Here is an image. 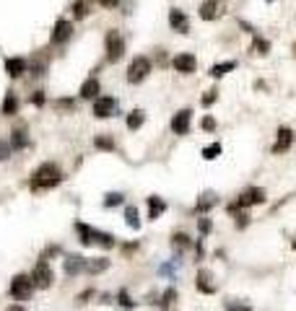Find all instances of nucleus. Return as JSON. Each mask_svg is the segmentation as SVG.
<instances>
[{
	"mask_svg": "<svg viewBox=\"0 0 296 311\" xmlns=\"http://www.w3.org/2000/svg\"><path fill=\"white\" fill-rule=\"evenodd\" d=\"M62 182V171L57 164H42L34 174H31V189H52Z\"/></svg>",
	"mask_w": 296,
	"mask_h": 311,
	"instance_id": "obj_1",
	"label": "nucleus"
},
{
	"mask_svg": "<svg viewBox=\"0 0 296 311\" xmlns=\"http://www.w3.org/2000/svg\"><path fill=\"white\" fill-rule=\"evenodd\" d=\"M34 280L29 278V275H16L13 280H11V296L16 298V301H29L31 298V293H34Z\"/></svg>",
	"mask_w": 296,
	"mask_h": 311,
	"instance_id": "obj_2",
	"label": "nucleus"
},
{
	"mask_svg": "<svg viewBox=\"0 0 296 311\" xmlns=\"http://www.w3.org/2000/svg\"><path fill=\"white\" fill-rule=\"evenodd\" d=\"M148 73H151V60L148 57H133V62H130V68H127V83H143L146 78H148Z\"/></svg>",
	"mask_w": 296,
	"mask_h": 311,
	"instance_id": "obj_3",
	"label": "nucleus"
},
{
	"mask_svg": "<svg viewBox=\"0 0 296 311\" xmlns=\"http://www.w3.org/2000/svg\"><path fill=\"white\" fill-rule=\"evenodd\" d=\"M265 203V189H260V187H249V189H244L239 197H237V203L229 208V210H237V208H252V205H262Z\"/></svg>",
	"mask_w": 296,
	"mask_h": 311,
	"instance_id": "obj_4",
	"label": "nucleus"
},
{
	"mask_svg": "<svg viewBox=\"0 0 296 311\" xmlns=\"http://www.w3.org/2000/svg\"><path fill=\"white\" fill-rule=\"evenodd\" d=\"M104 44H107V62H117L125 55V39L117 31H109Z\"/></svg>",
	"mask_w": 296,
	"mask_h": 311,
	"instance_id": "obj_5",
	"label": "nucleus"
},
{
	"mask_svg": "<svg viewBox=\"0 0 296 311\" xmlns=\"http://www.w3.org/2000/svg\"><path fill=\"white\" fill-rule=\"evenodd\" d=\"M112 114H117V99L115 96H99V99H94V117L96 120H109Z\"/></svg>",
	"mask_w": 296,
	"mask_h": 311,
	"instance_id": "obj_6",
	"label": "nucleus"
},
{
	"mask_svg": "<svg viewBox=\"0 0 296 311\" xmlns=\"http://www.w3.org/2000/svg\"><path fill=\"white\" fill-rule=\"evenodd\" d=\"M31 280H34V285L37 288H50L52 285V270H50V264H47V259H39L37 264H34V270H31Z\"/></svg>",
	"mask_w": 296,
	"mask_h": 311,
	"instance_id": "obj_7",
	"label": "nucleus"
},
{
	"mask_svg": "<svg viewBox=\"0 0 296 311\" xmlns=\"http://www.w3.org/2000/svg\"><path fill=\"white\" fill-rule=\"evenodd\" d=\"M71 36H73V24L68 18H57L55 26H52V34H50V42L52 44H65Z\"/></svg>",
	"mask_w": 296,
	"mask_h": 311,
	"instance_id": "obj_8",
	"label": "nucleus"
},
{
	"mask_svg": "<svg viewBox=\"0 0 296 311\" xmlns=\"http://www.w3.org/2000/svg\"><path fill=\"white\" fill-rule=\"evenodd\" d=\"M172 65H174V70L182 73V75H190V73L198 70V60H195V55H190V52H179V55L172 60Z\"/></svg>",
	"mask_w": 296,
	"mask_h": 311,
	"instance_id": "obj_9",
	"label": "nucleus"
},
{
	"mask_svg": "<svg viewBox=\"0 0 296 311\" xmlns=\"http://www.w3.org/2000/svg\"><path fill=\"white\" fill-rule=\"evenodd\" d=\"M190 120H192L190 109H179V112L172 117V122H169L174 135H187V132H190Z\"/></svg>",
	"mask_w": 296,
	"mask_h": 311,
	"instance_id": "obj_10",
	"label": "nucleus"
},
{
	"mask_svg": "<svg viewBox=\"0 0 296 311\" xmlns=\"http://www.w3.org/2000/svg\"><path fill=\"white\" fill-rule=\"evenodd\" d=\"M169 26L174 31H179V34H187L190 31V21H187V16L182 13L179 8H172L169 11Z\"/></svg>",
	"mask_w": 296,
	"mask_h": 311,
	"instance_id": "obj_11",
	"label": "nucleus"
},
{
	"mask_svg": "<svg viewBox=\"0 0 296 311\" xmlns=\"http://www.w3.org/2000/svg\"><path fill=\"white\" fill-rule=\"evenodd\" d=\"M293 145V130L291 127H278V140L273 145V153H283Z\"/></svg>",
	"mask_w": 296,
	"mask_h": 311,
	"instance_id": "obj_12",
	"label": "nucleus"
},
{
	"mask_svg": "<svg viewBox=\"0 0 296 311\" xmlns=\"http://www.w3.org/2000/svg\"><path fill=\"white\" fill-rule=\"evenodd\" d=\"M195 285L200 293H216V283H213V273L211 270H200L195 278Z\"/></svg>",
	"mask_w": 296,
	"mask_h": 311,
	"instance_id": "obj_13",
	"label": "nucleus"
},
{
	"mask_svg": "<svg viewBox=\"0 0 296 311\" xmlns=\"http://www.w3.org/2000/svg\"><path fill=\"white\" fill-rule=\"evenodd\" d=\"M102 91V86H99V78L96 75H91L81 83V99H99L96 94Z\"/></svg>",
	"mask_w": 296,
	"mask_h": 311,
	"instance_id": "obj_14",
	"label": "nucleus"
},
{
	"mask_svg": "<svg viewBox=\"0 0 296 311\" xmlns=\"http://www.w3.org/2000/svg\"><path fill=\"white\" fill-rule=\"evenodd\" d=\"M6 73L11 78H21V75L26 73V60L24 57H8L6 60Z\"/></svg>",
	"mask_w": 296,
	"mask_h": 311,
	"instance_id": "obj_15",
	"label": "nucleus"
},
{
	"mask_svg": "<svg viewBox=\"0 0 296 311\" xmlns=\"http://www.w3.org/2000/svg\"><path fill=\"white\" fill-rule=\"evenodd\" d=\"M81 270H86V257H81V254L65 257V273L68 275H78Z\"/></svg>",
	"mask_w": 296,
	"mask_h": 311,
	"instance_id": "obj_16",
	"label": "nucleus"
},
{
	"mask_svg": "<svg viewBox=\"0 0 296 311\" xmlns=\"http://www.w3.org/2000/svg\"><path fill=\"white\" fill-rule=\"evenodd\" d=\"M11 145H13V150H21V148H26V145H29L26 127H16V130L11 132Z\"/></svg>",
	"mask_w": 296,
	"mask_h": 311,
	"instance_id": "obj_17",
	"label": "nucleus"
},
{
	"mask_svg": "<svg viewBox=\"0 0 296 311\" xmlns=\"http://www.w3.org/2000/svg\"><path fill=\"white\" fill-rule=\"evenodd\" d=\"M0 112H3L6 117H13V114L18 112V96H16L13 91H8V94H6V99H3V106H0Z\"/></svg>",
	"mask_w": 296,
	"mask_h": 311,
	"instance_id": "obj_18",
	"label": "nucleus"
},
{
	"mask_svg": "<svg viewBox=\"0 0 296 311\" xmlns=\"http://www.w3.org/2000/svg\"><path fill=\"white\" fill-rule=\"evenodd\" d=\"M218 16V0H206V3L200 6V18L203 21H213Z\"/></svg>",
	"mask_w": 296,
	"mask_h": 311,
	"instance_id": "obj_19",
	"label": "nucleus"
},
{
	"mask_svg": "<svg viewBox=\"0 0 296 311\" xmlns=\"http://www.w3.org/2000/svg\"><path fill=\"white\" fill-rule=\"evenodd\" d=\"M109 267V259L107 257H99V259H86V273L96 275V273H104Z\"/></svg>",
	"mask_w": 296,
	"mask_h": 311,
	"instance_id": "obj_20",
	"label": "nucleus"
},
{
	"mask_svg": "<svg viewBox=\"0 0 296 311\" xmlns=\"http://www.w3.org/2000/svg\"><path fill=\"white\" fill-rule=\"evenodd\" d=\"M167 210V203L161 197H148V218H158Z\"/></svg>",
	"mask_w": 296,
	"mask_h": 311,
	"instance_id": "obj_21",
	"label": "nucleus"
},
{
	"mask_svg": "<svg viewBox=\"0 0 296 311\" xmlns=\"http://www.w3.org/2000/svg\"><path fill=\"white\" fill-rule=\"evenodd\" d=\"M94 244H99V247H104V249L117 247L115 236H112V234H104V231H96V228H94Z\"/></svg>",
	"mask_w": 296,
	"mask_h": 311,
	"instance_id": "obj_22",
	"label": "nucleus"
},
{
	"mask_svg": "<svg viewBox=\"0 0 296 311\" xmlns=\"http://www.w3.org/2000/svg\"><path fill=\"white\" fill-rule=\"evenodd\" d=\"M143 122H146L143 109H133L127 114V130H138V127H143Z\"/></svg>",
	"mask_w": 296,
	"mask_h": 311,
	"instance_id": "obj_23",
	"label": "nucleus"
},
{
	"mask_svg": "<svg viewBox=\"0 0 296 311\" xmlns=\"http://www.w3.org/2000/svg\"><path fill=\"white\" fill-rule=\"evenodd\" d=\"M237 68V62L234 60H226V62H218V65H213V68H211V75L213 78H223L226 73H229V70H234Z\"/></svg>",
	"mask_w": 296,
	"mask_h": 311,
	"instance_id": "obj_24",
	"label": "nucleus"
},
{
	"mask_svg": "<svg viewBox=\"0 0 296 311\" xmlns=\"http://www.w3.org/2000/svg\"><path fill=\"white\" fill-rule=\"evenodd\" d=\"M125 223L130 228H141V213H138V208H135V205H130L125 210Z\"/></svg>",
	"mask_w": 296,
	"mask_h": 311,
	"instance_id": "obj_25",
	"label": "nucleus"
},
{
	"mask_svg": "<svg viewBox=\"0 0 296 311\" xmlns=\"http://www.w3.org/2000/svg\"><path fill=\"white\" fill-rule=\"evenodd\" d=\"M172 247H174L177 252H185V249L190 247V239H187V234H174V236H172Z\"/></svg>",
	"mask_w": 296,
	"mask_h": 311,
	"instance_id": "obj_26",
	"label": "nucleus"
},
{
	"mask_svg": "<svg viewBox=\"0 0 296 311\" xmlns=\"http://www.w3.org/2000/svg\"><path fill=\"white\" fill-rule=\"evenodd\" d=\"M94 145H96L99 150H115V148H117V145H115V140H112L109 135H96Z\"/></svg>",
	"mask_w": 296,
	"mask_h": 311,
	"instance_id": "obj_27",
	"label": "nucleus"
},
{
	"mask_svg": "<svg viewBox=\"0 0 296 311\" xmlns=\"http://www.w3.org/2000/svg\"><path fill=\"white\" fill-rule=\"evenodd\" d=\"M252 50H255V55H268V52H270V42H268V39H260V36H255Z\"/></svg>",
	"mask_w": 296,
	"mask_h": 311,
	"instance_id": "obj_28",
	"label": "nucleus"
},
{
	"mask_svg": "<svg viewBox=\"0 0 296 311\" xmlns=\"http://www.w3.org/2000/svg\"><path fill=\"white\" fill-rule=\"evenodd\" d=\"M73 16L76 18H86L88 16V3H86V0H76V3H73Z\"/></svg>",
	"mask_w": 296,
	"mask_h": 311,
	"instance_id": "obj_29",
	"label": "nucleus"
},
{
	"mask_svg": "<svg viewBox=\"0 0 296 311\" xmlns=\"http://www.w3.org/2000/svg\"><path fill=\"white\" fill-rule=\"evenodd\" d=\"M218 153H221V143H213V145H208L206 150H203V159H206V161H213Z\"/></svg>",
	"mask_w": 296,
	"mask_h": 311,
	"instance_id": "obj_30",
	"label": "nucleus"
},
{
	"mask_svg": "<svg viewBox=\"0 0 296 311\" xmlns=\"http://www.w3.org/2000/svg\"><path fill=\"white\" fill-rule=\"evenodd\" d=\"M120 203H122V195H120V192H109L107 200H104V208H115V205H120Z\"/></svg>",
	"mask_w": 296,
	"mask_h": 311,
	"instance_id": "obj_31",
	"label": "nucleus"
},
{
	"mask_svg": "<svg viewBox=\"0 0 296 311\" xmlns=\"http://www.w3.org/2000/svg\"><path fill=\"white\" fill-rule=\"evenodd\" d=\"M213 203H216V200H213L211 195H206V200H200V203H198V208H195V210H198V213H206L208 208H213Z\"/></svg>",
	"mask_w": 296,
	"mask_h": 311,
	"instance_id": "obj_32",
	"label": "nucleus"
},
{
	"mask_svg": "<svg viewBox=\"0 0 296 311\" xmlns=\"http://www.w3.org/2000/svg\"><path fill=\"white\" fill-rule=\"evenodd\" d=\"M174 298H177V291H174V288H169V291L164 293V301H161V306H164V308H172Z\"/></svg>",
	"mask_w": 296,
	"mask_h": 311,
	"instance_id": "obj_33",
	"label": "nucleus"
},
{
	"mask_svg": "<svg viewBox=\"0 0 296 311\" xmlns=\"http://www.w3.org/2000/svg\"><path fill=\"white\" fill-rule=\"evenodd\" d=\"M226 308L229 311H252L247 303H237V301H226Z\"/></svg>",
	"mask_w": 296,
	"mask_h": 311,
	"instance_id": "obj_34",
	"label": "nucleus"
},
{
	"mask_svg": "<svg viewBox=\"0 0 296 311\" xmlns=\"http://www.w3.org/2000/svg\"><path fill=\"white\" fill-rule=\"evenodd\" d=\"M216 94H218V91H216V88H211V91H208L206 96H203V106H211V104H213V101L218 99Z\"/></svg>",
	"mask_w": 296,
	"mask_h": 311,
	"instance_id": "obj_35",
	"label": "nucleus"
},
{
	"mask_svg": "<svg viewBox=\"0 0 296 311\" xmlns=\"http://www.w3.org/2000/svg\"><path fill=\"white\" fill-rule=\"evenodd\" d=\"M198 228H200V234H203V236H206V234H211V220H208V218H200Z\"/></svg>",
	"mask_w": 296,
	"mask_h": 311,
	"instance_id": "obj_36",
	"label": "nucleus"
},
{
	"mask_svg": "<svg viewBox=\"0 0 296 311\" xmlns=\"http://www.w3.org/2000/svg\"><path fill=\"white\" fill-rule=\"evenodd\" d=\"M117 298H120V303H122L125 308H133V306H135V303L130 301V296H127V291H120V296H117Z\"/></svg>",
	"mask_w": 296,
	"mask_h": 311,
	"instance_id": "obj_37",
	"label": "nucleus"
},
{
	"mask_svg": "<svg viewBox=\"0 0 296 311\" xmlns=\"http://www.w3.org/2000/svg\"><path fill=\"white\" fill-rule=\"evenodd\" d=\"M8 156H11V145H8V143H3V140H0V161H6Z\"/></svg>",
	"mask_w": 296,
	"mask_h": 311,
	"instance_id": "obj_38",
	"label": "nucleus"
},
{
	"mask_svg": "<svg viewBox=\"0 0 296 311\" xmlns=\"http://www.w3.org/2000/svg\"><path fill=\"white\" fill-rule=\"evenodd\" d=\"M203 130L213 132V130H216V120H213V117H206V120H203Z\"/></svg>",
	"mask_w": 296,
	"mask_h": 311,
	"instance_id": "obj_39",
	"label": "nucleus"
},
{
	"mask_svg": "<svg viewBox=\"0 0 296 311\" xmlns=\"http://www.w3.org/2000/svg\"><path fill=\"white\" fill-rule=\"evenodd\" d=\"M96 3H99L102 8H117V3H120V0H96Z\"/></svg>",
	"mask_w": 296,
	"mask_h": 311,
	"instance_id": "obj_40",
	"label": "nucleus"
},
{
	"mask_svg": "<svg viewBox=\"0 0 296 311\" xmlns=\"http://www.w3.org/2000/svg\"><path fill=\"white\" fill-rule=\"evenodd\" d=\"M247 223H249V215H244V213H242V215H237V228H244Z\"/></svg>",
	"mask_w": 296,
	"mask_h": 311,
	"instance_id": "obj_41",
	"label": "nucleus"
},
{
	"mask_svg": "<svg viewBox=\"0 0 296 311\" xmlns=\"http://www.w3.org/2000/svg\"><path fill=\"white\" fill-rule=\"evenodd\" d=\"M31 104H37V106H42V104H44V94H42V91H37V94L31 96Z\"/></svg>",
	"mask_w": 296,
	"mask_h": 311,
	"instance_id": "obj_42",
	"label": "nucleus"
},
{
	"mask_svg": "<svg viewBox=\"0 0 296 311\" xmlns=\"http://www.w3.org/2000/svg\"><path fill=\"white\" fill-rule=\"evenodd\" d=\"M6 311H26V308H21V306H8Z\"/></svg>",
	"mask_w": 296,
	"mask_h": 311,
	"instance_id": "obj_43",
	"label": "nucleus"
},
{
	"mask_svg": "<svg viewBox=\"0 0 296 311\" xmlns=\"http://www.w3.org/2000/svg\"><path fill=\"white\" fill-rule=\"evenodd\" d=\"M293 57H296V42H293Z\"/></svg>",
	"mask_w": 296,
	"mask_h": 311,
	"instance_id": "obj_44",
	"label": "nucleus"
},
{
	"mask_svg": "<svg viewBox=\"0 0 296 311\" xmlns=\"http://www.w3.org/2000/svg\"><path fill=\"white\" fill-rule=\"evenodd\" d=\"M293 249H296V241H293Z\"/></svg>",
	"mask_w": 296,
	"mask_h": 311,
	"instance_id": "obj_45",
	"label": "nucleus"
}]
</instances>
